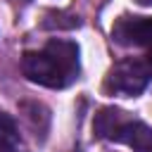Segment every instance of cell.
<instances>
[{"instance_id":"obj_1","label":"cell","mask_w":152,"mask_h":152,"mask_svg":"<svg viewBox=\"0 0 152 152\" xmlns=\"http://www.w3.org/2000/svg\"><path fill=\"white\" fill-rule=\"evenodd\" d=\"M78 69V45L62 38H52L43 50L24 52L21 57L24 76L45 88H66L76 81Z\"/></svg>"},{"instance_id":"obj_2","label":"cell","mask_w":152,"mask_h":152,"mask_svg":"<svg viewBox=\"0 0 152 152\" xmlns=\"http://www.w3.org/2000/svg\"><path fill=\"white\" fill-rule=\"evenodd\" d=\"M150 81H152V69L147 66V62L131 57L109 69V74L104 78V90L114 93V95L133 97V95L142 93Z\"/></svg>"},{"instance_id":"obj_3","label":"cell","mask_w":152,"mask_h":152,"mask_svg":"<svg viewBox=\"0 0 152 152\" xmlns=\"http://www.w3.org/2000/svg\"><path fill=\"white\" fill-rule=\"evenodd\" d=\"M112 38L119 45H152V17H121L112 28Z\"/></svg>"},{"instance_id":"obj_4","label":"cell","mask_w":152,"mask_h":152,"mask_svg":"<svg viewBox=\"0 0 152 152\" xmlns=\"http://www.w3.org/2000/svg\"><path fill=\"white\" fill-rule=\"evenodd\" d=\"M112 140L124 142V145H128L135 152H152V128H147L142 121L126 119L121 124V128L114 133Z\"/></svg>"},{"instance_id":"obj_5","label":"cell","mask_w":152,"mask_h":152,"mask_svg":"<svg viewBox=\"0 0 152 152\" xmlns=\"http://www.w3.org/2000/svg\"><path fill=\"white\" fill-rule=\"evenodd\" d=\"M126 119H128V116H126V112H121V109H114V107L102 109L100 114H95V121H93L95 135H97V138H107V140H112L114 133L121 128V124H124Z\"/></svg>"},{"instance_id":"obj_6","label":"cell","mask_w":152,"mask_h":152,"mask_svg":"<svg viewBox=\"0 0 152 152\" xmlns=\"http://www.w3.org/2000/svg\"><path fill=\"white\" fill-rule=\"evenodd\" d=\"M19 145V128L14 119L0 112V152H14Z\"/></svg>"},{"instance_id":"obj_7","label":"cell","mask_w":152,"mask_h":152,"mask_svg":"<svg viewBox=\"0 0 152 152\" xmlns=\"http://www.w3.org/2000/svg\"><path fill=\"white\" fill-rule=\"evenodd\" d=\"M145 62H147V66L152 69V45H150V52H147V59H145Z\"/></svg>"},{"instance_id":"obj_8","label":"cell","mask_w":152,"mask_h":152,"mask_svg":"<svg viewBox=\"0 0 152 152\" xmlns=\"http://www.w3.org/2000/svg\"><path fill=\"white\" fill-rule=\"evenodd\" d=\"M135 2H138V5H145V7H147V5H152V0H135Z\"/></svg>"}]
</instances>
